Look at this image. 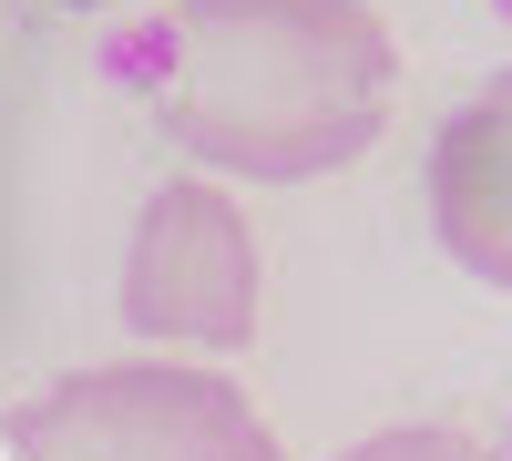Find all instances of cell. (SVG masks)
Listing matches in <instances>:
<instances>
[{"instance_id": "obj_5", "label": "cell", "mask_w": 512, "mask_h": 461, "mask_svg": "<svg viewBox=\"0 0 512 461\" xmlns=\"http://www.w3.org/2000/svg\"><path fill=\"white\" fill-rule=\"evenodd\" d=\"M338 461H492L472 431H451V421H390V431H369V441H349Z\"/></svg>"}, {"instance_id": "obj_1", "label": "cell", "mask_w": 512, "mask_h": 461, "mask_svg": "<svg viewBox=\"0 0 512 461\" xmlns=\"http://www.w3.org/2000/svg\"><path fill=\"white\" fill-rule=\"evenodd\" d=\"M144 93L195 175L318 185L390 134L400 41L379 0H175Z\"/></svg>"}, {"instance_id": "obj_3", "label": "cell", "mask_w": 512, "mask_h": 461, "mask_svg": "<svg viewBox=\"0 0 512 461\" xmlns=\"http://www.w3.org/2000/svg\"><path fill=\"white\" fill-rule=\"evenodd\" d=\"M256 298H267V267H256V226L216 175H175L144 195L134 246H123V287L113 308L144 349H205L226 359L256 339Z\"/></svg>"}, {"instance_id": "obj_6", "label": "cell", "mask_w": 512, "mask_h": 461, "mask_svg": "<svg viewBox=\"0 0 512 461\" xmlns=\"http://www.w3.org/2000/svg\"><path fill=\"white\" fill-rule=\"evenodd\" d=\"M62 11H123V0H62Z\"/></svg>"}, {"instance_id": "obj_4", "label": "cell", "mask_w": 512, "mask_h": 461, "mask_svg": "<svg viewBox=\"0 0 512 461\" xmlns=\"http://www.w3.org/2000/svg\"><path fill=\"white\" fill-rule=\"evenodd\" d=\"M420 195H431L441 257L512 298V62L441 113L431 164H420Z\"/></svg>"}, {"instance_id": "obj_2", "label": "cell", "mask_w": 512, "mask_h": 461, "mask_svg": "<svg viewBox=\"0 0 512 461\" xmlns=\"http://www.w3.org/2000/svg\"><path fill=\"white\" fill-rule=\"evenodd\" d=\"M11 461H287L226 359H103L62 369L11 421Z\"/></svg>"}]
</instances>
